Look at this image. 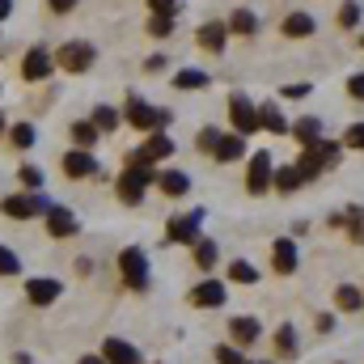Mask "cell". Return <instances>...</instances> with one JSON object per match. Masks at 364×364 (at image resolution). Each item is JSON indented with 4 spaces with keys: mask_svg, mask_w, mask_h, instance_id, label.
Here are the masks:
<instances>
[{
    "mask_svg": "<svg viewBox=\"0 0 364 364\" xmlns=\"http://www.w3.org/2000/svg\"><path fill=\"white\" fill-rule=\"evenodd\" d=\"M339 157H343V144H339V140H318V144L301 149L296 170H301V178H305V182H314L322 170H335V166H339Z\"/></svg>",
    "mask_w": 364,
    "mask_h": 364,
    "instance_id": "obj_1",
    "label": "cell"
},
{
    "mask_svg": "<svg viewBox=\"0 0 364 364\" xmlns=\"http://www.w3.org/2000/svg\"><path fill=\"white\" fill-rule=\"evenodd\" d=\"M170 110H161V106H149L140 93H132L127 97V123L136 127V132H166L170 127Z\"/></svg>",
    "mask_w": 364,
    "mask_h": 364,
    "instance_id": "obj_2",
    "label": "cell"
},
{
    "mask_svg": "<svg viewBox=\"0 0 364 364\" xmlns=\"http://www.w3.org/2000/svg\"><path fill=\"white\" fill-rule=\"evenodd\" d=\"M229 119H233V127H237V136H255L263 123H259V106L246 97L242 90L229 93Z\"/></svg>",
    "mask_w": 364,
    "mask_h": 364,
    "instance_id": "obj_3",
    "label": "cell"
},
{
    "mask_svg": "<svg viewBox=\"0 0 364 364\" xmlns=\"http://www.w3.org/2000/svg\"><path fill=\"white\" fill-rule=\"evenodd\" d=\"M272 178H275L272 153L259 149V153L250 157V166H246V191H250V195H267V191H272Z\"/></svg>",
    "mask_w": 364,
    "mask_h": 364,
    "instance_id": "obj_4",
    "label": "cell"
},
{
    "mask_svg": "<svg viewBox=\"0 0 364 364\" xmlns=\"http://www.w3.org/2000/svg\"><path fill=\"white\" fill-rule=\"evenodd\" d=\"M149 182H153V174H149V166H127V174H123V178L114 182V191H119V199H123L127 208H136V203L144 199Z\"/></svg>",
    "mask_w": 364,
    "mask_h": 364,
    "instance_id": "obj_5",
    "label": "cell"
},
{
    "mask_svg": "<svg viewBox=\"0 0 364 364\" xmlns=\"http://www.w3.org/2000/svg\"><path fill=\"white\" fill-rule=\"evenodd\" d=\"M170 153H174V140L166 132H149V140L127 157V166H153V161H166Z\"/></svg>",
    "mask_w": 364,
    "mask_h": 364,
    "instance_id": "obj_6",
    "label": "cell"
},
{
    "mask_svg": "<svg viewBox=\"0 0 364 364\" xmlns=\"http://www.w3.org/2000/svg\"><path fill=\"white\" fill-rule=\"evenodd\" d=\"M93 60H97V51H93L90 43H81V38H77V43H64L60 55H55V64H60L64 73H90Z\"/></svg>",
    "mask_w": 364,
    "mask_h": 364,
    "instance_id": "obj_7",
    "label": "cell"
},
{
    "mask_svg": "<svg viewBox=\"0 0 364 364\" xmlns=\"http://www.w3.org/2000/svg\"><path fill=\"white\" fill-rule=\"evenodd\" d=\"M60 166H64V174H68V178H106V170L93 161L90 149H73V153H64V161H60Z\"/></svg>",
    "mask_w": 364,
    "mask_h": 364,
    "instance_id": "obj_8",
    "label": "cell"
},
{
    "mask_svg": "<svg viewBox=\"0 0 364 364\" xmlns=\"http://www.w3.org/2000/svg\"><path fill=\"white\" fill-rule=\"evenodd\" d=\"M119 272H123V284H127V288H144V284H149V259H144L136 246H127V250L119 255Z\"/></svg>",
    "mask_w": 364,
    "mask_h": 364,
    "instance_id": "obj_9",
    "label": "cell"
},
{
    "mask_svg": "<svg viewBox=\"0 0 364 364\" xmlns=\"http://www.w3.org/2000/svg\"><path fill=\"white\" fill-rule=\"evenodd\" d=\"M51 68H55V60H51L47 47H30L26 60H21V77H26V81H47Z\"/></svg>",
    "mask_w": 364,
    "mask_h": 364,
    "instance_id": "obj_10",
    "label": "cell"
},
{
    "mask_svg": "<svg viewBox=\"0 0 364 364\" xmlns=\"http://www.w3.org/2000/svg\"><path fill=\"white\" fill-rule=\"evenodd\" d=\"M208 212H186V216H174L166 225V237L170 242H199V225H203Z\"/></svg>",
    "mask_w": 364,
    "mask_h": 364,
    "instance_id": "obj_11",
    "label": "cell"
},
{
    "mask_svg": "<svg viewBox=\"0 0 364 364\" xmlns=\"http://www.w3.org/2000/svg\"><path fill=\"white\" fill-rule=\"evenodd\" d=\"M296 263H301L296 242H292V237H275V246H272V272L275 275H292V272H296Z\"/></svg>",
    "mask_w": 364,
    "mask_h": 364,
    "instance_id": "obj_12",
    "label": "cell"
},
{
    "mask_svg": "<svg viewBox=\"0 0 364 364\" xmlns=\"http://www.w3.org/2000/svg\"><path fill=\"white\" fill-rule=\"evenodd\" d=\"M195 43H199L203 51L220 55V51H225V43H229V26H225V21H203V26L195 30Z\"/></svg>",
    "mask_w": 364,
    "mask_h": 364,
    "instance_id": "obj_13",
    "label": "cell"
},
{
    "mask_svg": "<svg viewBox=\"0 0 364 364\" xmlns=\"http://www.w3.org/2000/svg\"><path fill=\"white\" fill-rule=\"evenodd\" d=\"M225 296H229V292H225V284H216V279H203V284L191 288V305H195V309H220Z\"/></svg>",
    "mask_w": 364,
    "mask_h": 364,
    "instance_id": "obj_14",
    "label": "cell"
},
{
    "mask_svg": "<svg viewBox=\"0 0 364 364\" xmlns=\"http://www.w3.org/2000/svg\"><path fill=\"white\" fill-rule=\"evenodd\" d=\"M272 348H275L279 360H296V356H301V339H296V326H292V322H279V326H275Z\"/></svg>",
    "mask_w": 364,
    "mask_h": 364,
    "instance_id": "obj_15",
    "label": "cell"
},
{
    "mask_svg": "<svg viewBox=\"0 0 364 364\" xmlns=\"http://www.w3.org/2000/svg\"><path fill=\"white\" fill-rule=\"evenodd\" d=\"M0 208H4V216H13V220H30V216L43 212V195H9Z\"/></svg>",
    "mask_w": 364,
    "mask_h": 364,
    "instance_id": "obj_16",
    "label": "cell"
},
{
    "mask_svg": "<svg viewBox=\"0 0 364 364\" xmlns=\"http://www.w3.org/2000/svg\"><path fill=\"white\" fill-rule=\"evenodd\" d=\"M81 220L68 212V208H47V233L51 237H77Z\"/></svg>",
    "mask_w": 364,
    "mask_h": 364,
    "instance_id": "obj_17",
    "label": "cell"
},
{
    "mask_svg": "<svg viewBox=\"0 0 364 364\" xmlns=\"http://www.w3.org/2000/svg\"><path fill=\"white\" fill-rule=\"evenodd\" d=\"M331 225H335V229H348V237H352L356 246H364V208H343V212H335Z\"/></svg>",
    "mask_w": 364,
    "mask_h": 364,
    "instance_id": "obj_18",
    "label": "cell"
},
{
    "mask_svg": "<svg viewBox=\"0 0 364 364\" xmlns=\"http://www.w3.org/2000/svg\"><path fill=\"white\" fill-rule=\"evenodd\" d=\"M314 30H318L314 13H301V9H296V13H288V17L279 21V34H284V38H309Z\"/></svg>",
    "mask_w": 364,
    "mask_h": 364,
    "instance_id": "obj_19",
    "label": "cell"
},
{
    "mask_svg": "<svg viewBox=\"0 0 364 364\" xmlns=\"http://www.w3.org/2000/svg\"><path fill=\"white\" fill-rule=\"evenodd\" d=\"M60 292H64V284H60V279H51V275H43V279H30V284H26V296H30L34 305H51Z\"/></svg>",
    "mask_w": 364,
    "mask_h": 364,
    "instance_id": "obj_20",
    "label": "cell"
},
{
    "mask_svg": "<svg viewBox=\"0 0 364 364\" xmlns=\"http://www.w3.org/2000/svg\"><path fill=\"white\" fill-rule=\"evenodd\" d=\"M229 339L237 343V348H250L255 339H259V318H229Z\"/></svg>",
    "mask_w": 364,
    "mask_h": 364,
    "instance_id": "obj_21",
    "label": "cell"
},
{
    "mask_svg": "<svg viewBox=\"0 0 364 364\" xmlns=\"http://www.w3.org/2000/svg\"><path fill=\"white\" fill-rule=\"evenodd\" d=\"M259 123H263V132H272V136H288V132H292V123L284 119V110H279L275 102H263V106H259Z\"/></svg>",
    "mask_w": 364,
    "mask_h": 364,
    "instance_id": "obj_22",
    "label": "cell"
},
{
    "mask_svg": "<svg viewBox=\"0 0 364 364\" xmlns=\"http://www.w3.org/2000/svg\"><path fill=\"white\" fill-rule=\"evenodd\" d=\"M102 356H106V364H140V352L127 339H106L102 343Z\"/></svg>",
    "mask_w": 364,
    "mask_h": 364,
    "instance_id": "obj_23",
    "label": "cell"
},
{
    "mask_svg": "<svg viewBox=\"0 0 364 364\" xmlns=\"http://www.w3.org/2000/svg\"><path fill=\"white\" fill-rule=\"evenodd\" d=\"M272 186L279 191V195H296V191L305 186V178H301V170H296V166H275Z\"/></svg>",
    "mask_w": 364,
    "mask_h": 364,
    "instance_id": "obj_24",
    "label": "cell"
},
{
    "mask_svg": "<svg viewBox=\"0 0 364 364\" xmlns=\"http://www.w3.org/2000/svg\"><path fill=\"white\" fill-rule=\"evenodd\" d=\"M292 136L301 140V149H309V144H318V140H322V123L305 114V119H296V123H292Z\"/></svg>",
    "mask_w": 364,
    "mask_h": 364,
    "instance_id": "obj_25",
    "label": "cell"
},
{
    "mask_svg": "<svg viewBox=\"0 0 364 364\" xmlns=\"http://www.w3.org/2000/svg\"><path fill=\"white\" fill-rule=\"evenodd\" d=\"M242 153H246V136L233 132V136H220V149H216L212 157H216V161H242Z\"/></svg>",
    "mask_w": 364,
    "mask_h": 364,
    "instance_id": "obj_26",
    "label": "cell"
},
{
    "mask_svg": "<svg viewBox=\"0 0 364 364\" xmlns=\"http://www.w3.org/2000/svg\"><path fill=\"white\" fill-rule=\"evenodd\" d=\"M157 186H161L170 199H178V195H186V191H191V178H186L182 170H166V174H157Z\"/></svg>",
    "mask_w": 364,
    "mask_h": 364,
    "instance_id": "obj_27",
    "label": "cell"
},
{
    "mask_svg": "<svg viewBox=\"0 0 364 364\" xmlns=\"http://www.w3.org/2000/svg\"><path fill=\"white\" fill-rule=\"evenodd\" d=\"M259 30V17L250 13V9H233V17H229V34H242V38H250Z\"/></svg>",
    "mask_w": 364,
    "mask_h": 364,
    "instance_id": "obj_28",
    "label": "cell"
},
{
    "mask_svg": "<svg viewBox=\"0 0 364 364\" xmlns=\"http://www.w3.org/2000/svg\"><path fill=\"white\" fill-rule=\"evenodd\" d=\"M335 305H339L343 314H356V309L364 305L360 288H356V284H339V288H335Z\"/></svg>",
    "mask_w": 364,
    "mask_h": 364,
    "instance_id": "obj_29",
    "label": "cell"
},
{
    "mask_svg": "<svg viewBox=\"0 0 364 364\" xmlns=\"http://www.w3.org/2000/svg\"><path fill=\"white\" fill-rule=\"evenodd\" d=\"M174 21H178V17H174V13H153V17H149V26H144V30H149V34H153V38H170V34H174Z\"/></svg>",
    "mask_w": 364,
    "mask_h": 364,
    "instance_id": "obj_30",
    "label": "cell"
},
{
    "mask_svg": "<svg viewBox=\"0 0 364 364\" xmlns=\"http://www.w3.org/2000/svg\"><path fill=\"white\" fill-rule=\"evenodd\" d=\"M335 21H339V30H356L360 26V4L356 0H343L339 13H335Z\"/></svg>",
    "mask_w": 364,
    "mask_h": 364,
    "instance_id": "obj_31",
    "label": "cell"
},
{
    "mask_svg": "<svg viewBox=\"0 0 364 364\" xmlns=\"http://www.w3.org/2000/svg\"><path fill=\"white\" fill-rule=\"evenodd\" d=\"M97 127H93V119H85V123H73V140H77V149H93L97 144Z\"/></svg>",
    "mask_w": 364,
    "mask_h": 364,
    "instance_id": "obj_32",
    "label": "cell"
},
{
    "mask_svg": "<svg viewBox=\"0 0 364 364\" xmlns=\"http://www.w3.org/2000/svg\"><path fill=\"white\" fill-rule=\"evenodd\" d=\"M229 279H233V284H259V272H255V263L233 259V263H229Z\"/></svg>",
    "mask_w": 364,
    "mask_h": 364,
    "instance_id": "obj_33",
    "label": "cell"
},
{
    "mask_svg": "<svg viewBox=\"0 0 364 364\" xmlns=\"http://www.w3.org/2000/svg\"><path fill=\"white\" fill-rule=\"evenodd\" d=\"M9 144L13 149H34V127L30 123H13L9 127Z\"/></svg>",
    "mask_w": 364,
    "mask_h": 364,
    "instance_id": "obj_34",
    "label": "cell"
},
{
    "mask_svg": "<svg viewBox=\"0 0 364 364\" xmlns=\"http://www.w3.org/2000/svg\"><path fill=\"white\" fill-rule=\"evenodd\" d=\"M216 242H195V267H203V272H212L216 267Z\"/></svg>",
    "mask_w": 364,
    "mask_h": 364,
    "instance_id": "obj_35",
    "label": "cell"
},
{
    "mask_svg": "<svg viewBox=\"0 0 364 364\" xmlns=\"http://www.w3.org/2000/svg\"><path fill=\"white\" fill-rule=\"evenodd\" d=\"M174 85H178V90H203L208 77H203L199 68H182V73H174Z\"/></svg>",
    "mask_w": 364,
    "mask_h": 364,
    "instance_id": "obj_36",
    "label": "cell"
},
{
    "mask_svg": "<svg viewBox=\"0 0 364 364\" xmlns=\"http://www.w3.org/2000/svg\"><path fill=\"white\" fill-rule=\"evenodd\" d=\"M93 127H97V132H114V127H119V110H114V106H97V110H93Z\"/></svg>",
    "mask_w": 364,
    "mask_h": 364,
    "instance_id": "obj_37",
    "label": "cell"
},
{
    "mask_svg": "<svg viewBox=\"0 0 364 364\" xmlns=\"http://www.w3.org/2000/svg\"><path fill=\"white\" fill-rule=\"evenodd\" d=\"M216 364H250V360H246V352L237 343H220L216 348Z\"/></svg>",
    "mask_w": 364,
    "mask_h": 364,
    "instance_id": "obj_38",
    "label": "cell"
},
{
    "mask_svg": "<svg viewBox=\"0 0 364 364\" xmlns=\"http://www.w3.org/2000/svg\"><path fill=\"white\" fill-rule=\"evenodd\" d=\"M195 144H199V153H216V149H220V132H216V127H203V132L195 136Z\"/></svg>",
    "mask_w": 364,
    "mask_h": 364,
    "instance_id": "obj_39",
    "label": "cell"
},
{
    "mask_svg": "<svg viewBox=\"0 0 364 364\" xmlns=\"http://www.w3.org/2000/svg\"><path fill=\"white\" fill-rule=\"evenodd\" d=\"M343 149H356V153H364V123H352V127L343 132Z\"/></svg>",
    "mask_w": 364,
    "mask_h": 364,
    "instance_id": "obj_40",
    "label": "cell"
},
{
    "mask_svg": "<svg viewBox=\"0 0 364 364\" xmlns=\"http://www.w3.org/2000/svg\"><path fill=\"white\" fill-rule=\"evenodd\" d=\"M21 272V263H17V255L9 250V246H0V275H17Z\"/></svg>",
    "mask_w": 364,
    "mask_h": 364,
    "instance_id": "obj_41",
    "label": "cell"
},
{
    "mask_svg": "<svg viewBox=\"0 0 364 364\" xmlns=\"http://www.w3.org/2000/svg\"><path fill=\"white\" fill-rule=\"evenodd\" d=\"M17 178H21V186H26V191H38V186H43V170L21 166V174H17Z\"/></svg>",
    "mask_w": 364,
    "mask_h": 364,
    "instance_id": "obj_42",
    "label": "cell"
},
{
    "mask_svg": "<svg viewBox=\"0 0 364 364\" xmlns=\"http://www.w3.org/2000/svg\"><path fill=\"white\" fill-rule=\"evenodd\" d=\"M178 9H182V0H149V13H174L178 17Z\"/></svg>",
    "mask_w": 364,
    "mask_h": 364,
    "instance_id": "obj_43",
    "label": "cell"
},
{
    "mask_svg": "<svg viewBox=\"0 0 364 364\" xmlns=\"http://www.w3.org/2000/svg\"><path fill=\"white\" fill-rule=\"evenodd\" d=\"M348 93H352L356 102H364V73H352V81H348Z\"/></svg>",
    "mask_w": 364,
    "mask_h": 364,
    "instance_id": "obj_44",
    "label": "cell"
},
{
    "mask_svg": "<svg viewBox=\"0 0 364 364\" xmlns=\"http://www.w3.org/2000/svg\"><path fill=\"white\" fill-rule=\"evenodd\" d=\"M309 81H301V85H284V97H309Z\"/></svg>",
    "mask_w": 364,
    "mask_h": 364,
    "instance_id": "obj_45",
    "label": "cell"
},
{
    "mask_svg": "<svg viewBox=\"0 0 364 364\" xmlns=\"http://www.w3.org/2000/svg\"><path fill=\"white\" fill-rule=\"evenodd\" d=\"M47 4H51V13H60V17H64V13H73L81 0H47Z\"/></svg>",
    "mask_w": 364,
    "mask_h": 364,
    "instance_id": "obj_46",
    "label": "cell"
},
{
    "mask_svg": "<svg viewBox=\"0 0 364 364\" xmlns=\"http://www.w3.org/2000/svg\"><path fill=\"white\" fill-rule=\"evenodd\" d=\"M335 331V318L331 314H318V335H331Z\"/></svg>",
    "mask_w": 364,
    "mask_h": 364,
    "instance_id": "obj_47",
    "label": "cell"
},
{
    "mask_svg": "<svg viewBox=\"0 0 364 364\" xmlns=\"http://www.w3.org/2000/svg\"><path fill=\"white\" fill-rule=\"evenodd\" d=\"M144 68H149V73H161V68H166V55H153V60H149Z\"/></svg>",
    "mask_w": 364,
    "mask_h": 364,
    "instance_id": "obj_48",
    "label": "cell"
},
{
    "mask_svg": "<svg viewBox=\"0 0 364 364\" xmlns=\"http://www.w3.org/2000/svg\"><path fill=\"white\" fill-rule=\"evenodd\" d=\"M77 364H106V356H102V352H93V356H81Z\"/></svg>",
    "mask_w": 364,
    "mask_h": 364,
    "instance_id": "obj_49",
    "label": "cell"
},
{
    "mask_svg": "<svg viewBox=\"0 0 364 364\" xmlns=\"http://www.w3.org/2000/svg\"><path fill=\"white\" fill-rule=\"evenodd\" d=\"M9 13H13V0H0V21H4Z\"/></svg>",
    "mask_w": 364,
    "mask_h": 364,
    "instance_id": "obj_50",
    "label": "cell"
},
{
    "mask_svg": "<svg viewBox=\"0 0 364 364\" xmlns=\"http://www.w3.org/2000/svg\"><path fill=\"white\" fill-rule=\"evenodd\" d=\"M0 132H4V114H0Z\"/></svg>",
    "mask_w": 364,
    "mask_h": 364,
    "instance_id": "obj_51",
    "label": "cell"
},
{
    "mask_svg": "<svg viewBox=\"0 0 364 364\" xmlns=\"http://www.w3.org/2000/svg\"><path fill=\"white\" fill-rule=\"evenodd\" d=\"M259 364H272V360H259Z\"/></svg>",
    "mask_w": 364,
    "mask_h": 364,
    "instance_id": "obj_52",
    "label": "cell"
},
{
    "mask_svg": "<svg viewBox=\"0 0 364 364\" xmlns=\"http://www.w3.org/2000/svg\"><path fill=\"white\" fill-rule=\"evenodd\" d=\"M360 47H364V34H360Z\"/></svg>",
    "mask_w": 364,
    "mask_h": 364,
    "instance_id": "obj_53",
    "label": "cell"
}]
</instances>
